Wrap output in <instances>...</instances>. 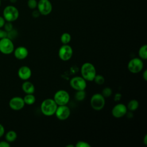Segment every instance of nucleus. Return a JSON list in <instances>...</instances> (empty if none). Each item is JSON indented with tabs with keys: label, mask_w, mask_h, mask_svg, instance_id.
I'll return each instance as SVG.
<instances>
[{
	"label": "nucleus",
	"mask_w": 147,
	"mask_h": 147,
	"mask_svg": "<svg viewBox=\"0 0 147 147\" xmlns=\"http://www.w3.org/2000/svg\"><path fill=\"white\" fill-rule=\"evenodd\" d=\"M57 105L56 103L53 99L48 98L44 99L40 106L41 113L45 116H52L55 114Z\"/></svg>",
	"instance_id": "1"
},
{
	"label": "nucleus",
	"mask_w": 147,
	"mask_h": 147,
	"mask_svg": "<svg viewBox=\"0 0 147 147\" xmlns=\"http://www.w3.org/2000/svg\"><path fill=\"white\" fill-rule=\"evenodd\" d=\"M25 104L31 105H33L36 101V98L33 94H28L23 98Z\"/></svg>",
	"instance_id": "19"
},
{
	"label": "nucleus",
	"mask_w": 147,
	"mask_h": 147,
	"mask_svg": "<svg viewBox=\"0 0 147 147\" xmlns=\"http://www.w3.org/2000/svg\"><path fill=\"white\" fill-rule=\"evenodd\" d=\"M142 78H143V79H144L145 81L147 80V70H146V69H145V70L143 72V73H142Z\"/></svg>",
	"instance_id": "35"
},
{
	"label": "nucleus",
	"mask_w": 147,
	"mask_h": 147,
	"mask_svg": "<svg viewBox=\"0 0 147 147\" xmlns=\"http://www.w3.org/2000/svg\"><path fill=\"white\" fill-rule=\"evenodd\" d=\"M38 1L37 0H28L27 5L30 9L34 10L37 8Z\"/></svg>",
	"instance_id": "25"
},
{
	"label": "nucleus",
	"mask_w": 147,
	"mask_h": 147,
	"mask_svg": "<svg viewBox=\"0 0 147 147\" xmlns=\"http://www.w3.org/2000/svg\"><path fill=\"white\" fill-rule=\"evenodd\" d=\"M37 9L40 14L47 16L52 11V4L49 0H39L37 3Z\"/></svg>",
	"instance_id": "8"
},
{
	"label": "nucleus",
	"mask_w": 147,
	"mask_h": 147,
	"mask_svg": "<svg viewBox=\"0 0 147 147\" xmlns=\"http://www.w3.org/2000/svg\"><path fill=\"white\" fill-rule=\"evenodd\" d=\"M7 32L5 31L4 29H2V28H0V39L7 37Z\"/></svg>",
	"instance_id": "29"
},
{
	"label": "nucleus",
	"mask_w": 147,
	"mask_h": 147,
	"mask_svg": "<svg viewBox=\"0 0 147 147\" xmlns=\"http://www.w3.org/2000/svg\"><path fill=\"white\" fill-rule=\"evenodd\" d=\"M17 34H18L17 31L16 30L13 29L7 32V37L9 38L10 39H11L12 40L13 39L15 38L17 36Z\"/></svg>",
	"instance_id": "26"
},
{
	"label": "nucleus",
	"mask_w": 147,
	"mask_h": 147,
	"mask_svg": "<svg viewBox=\"0 0 147 147\" xmlns=\"http://www.w3.org/2000/svg\"><path fill=\"white\" fill-rule=\"evenodd\" d=\"M25 102L22 98L20 96H14L10 99L9 102V107L13 110L18 111L24 108Z\"/></svg>",
	"instance_id": "13"
},
{
	"label": "nucleus",
	"mask_w": 147,
	"mask_h": 147,
	"mask_svg": "<svg viewBox=\"0 0 147 147\" xmlns=\"http://www.w3.org/2000/svg\"><path fill=\"white\" fill-rule=\"evenodd\" d=\"M19 15L18 9L13 5H7L3 9V17L6 21L13 22L18 18Z\"/></svg>",
	"instance_id": "3"
},
{
	"label": "nucleus",
	"mask_w": 147,
	"mask_h": 147,
	"mask_svg": "<svg viewBox=\"0 0 147 147\" xmlns=\"http://www.w3.org/2000/svg\"><path fill=\"white\" fill-rule=\"evenodd\" d=\"M22 89L23 91L26 94H33L35 91V87L34 84L30 82L25 80L22 84Z\"/></svg>",
	"instance_id": "16"
},
{
	"label": "nucleus",
	"mask_w": 147,
	"mask_h": 147,
	"mask_svg": "<svg viewBox=\"0 0 147 147\" xmlns=\"http://www.w3.org/2000/svg\"><path fill=\"white\" fill-rule=\"evenodd\" d=\"M75 146V145H67L66 146V147H74Z\"/></svg>",
	"instance_id": "38"
},
{
	"label": "nucleus",
	"mask_w": 147,
	"mask_h": 147,
	"mask_svg": "<svg viewBox=\"0 0 147 147\" xmlns=\"http://www.w3.org/2000/svg\"><path fill=\"white\" fill-rule=\"evenodd\" d=\"M10 145L7 141H0V147H10Z\"/></svg>",
	"instance_id": "30"
},
{
	"label": "nucleus",
	"mask_w": 147,
	"mask_h": 147,
	"mask_svg": "<svg viewBox=\"0 0 147 147\" xmlns=\"http://www.w3.org/2000/svg\"><path fill=\"white\" fill-rule=\"evenodd\" d=\"M3 28H4V30L5 31H6L7 32H10V30H11L13 29V25L12 24V22L6 21V22L3 26Z\"/></svg>",
	"instance_id": "28"
},
{
	"label": "nucleus",
	"mask_w": 147,
	"mask_h": 147,
	"mask_svg": "<svg viewBox=\"0 0 147 147\" xmlns=\"http://www.w3.org/2000/svg\"><path fill=\"white\" fill-rule=\"evenodd\" d=\"M5 133V128L0 123V138L3 136Z\"/></svg>",
	"instance_id": "34"
},
{
	"label": "nucleus",
	"mask_w": 147,
	"mask_h": 147,
	"mask_svg": "<svg viewBox=\"0 0 147 147\" xmlns=\"http://www.w3.org/2000/svg\"><path fill=\"white\" fill-rule=\"evenodd\" d=\"M127 109L126 105L123 103H118L115 105L111 110V114L115 118H121L127 113Z\"/></svg>",
	"instance_id": "12"
},
{
	"label": "nucleus",
	"mask_w": 147,
	"mask_h": 147,
	"mask_svg": "<svg viewBox=\"0 0 147 147\" xmlns=\"http://www.w3.org/2000/svg\"><path fill=\"white\" fill-rule=\"evenodd\" d=\"M95 83L99 85H102L105 83V78L101 75H96L94 80Z\"/></svg>",
	"instance_id": "23"
},
{
	"label": "nucleus",
	"mask_w": 147,
	"mask_h": 147,
	"mask_svg": "<svg viewBox=\"0 0 147 147\" xmlns=\"http://www.w3.org/2000/svg\"><path fill=\"white\" fill-rule=\"evenodd\" d=\"M70 114V109L67 106V105L57 106L55 113L56 118L60 121H64L67 119L69 117Z\"/></svg>",
	"instance_id": "11"
},
{
	"label": "nucleus",
	"mask_w": 147,
	"mask_h": 147,
	"mask_svg": "<svg viewBox=\"0 0 147 147\" xmlns=\"http://www.w3.org/2000/svg\"><path fill=\"white\" fill-rule=\"evenodd\" d=\"M90 105L95 110H101L105 105V98L101 94L96 93L91 98Z\"/></svg>",
	"instance_id": "4"
},
{
	"label": "nucleus",
	"mask_w": 147,
	"mask_h": 147,
	"mask_svg": "<svg viewBox=\"0 0 147 147\" xmlns=\"http://www.w3.org/2000/svg\"><path fill=\"white\" fill-rule=\"evenodd\" d=\"M69 93L64 90H58L55 92L53 96V100L57 106L66 105L69 102Z\"/></svg>",
	"instance_id": "5"
},
{
	"label": "nucleus",
	"mask_w": 147,
	"mask_h": 147,
	"mask_svg": "<svg viewBox=\"0 0 147 147\" xmlns=\"http://www.w3.org/2000/svg\"><path fill=\"white\" fill-rule=\"evenodd\" d=\"M5 22H6V21L5 18L3 17V16H0V28H2L3 27Z\"/></svg>",
	"instance_id": "32"
},
{
	"label": "nucleus",
	"mask_w": 147,
	"mask_h": 147,
	"mask_svg": "<svg viewBox=\"0 0 147 147\" xmlns=\"http://www.w3.org/2000/svg\"><path fill=\"white\" fill-rule=\"evenodd\" d=\"M18 76L21 80H28L32 76V71L26 65L22 66L18 70Z\"/></svg>",
	"instance_id": "14"
},
{
	"label": "nucleus",
	"mask_w": 147,
	"mask_h": 147,
	"mask_svg": "<svg viewBox=\"0 0 147 147\" xmlns=\"http://www.w3.org/2000/svg\"><path fill=\"white\" fill-rule=\"evenodd\" d=\"M138 55L142 60H146L147 59V45L144 44L142 45L138 51Z\"/></svg>",
	"instance_id": "20"
},
{
	"label": "nucleus",
	"mask_w": 147,
	"mask_h": 147,
	"mask_svg": "<svg viewBox=\"0 0 147 147\" xmlns=\"http://www.w3.org/2000/svg\"><path fill=\"white\" fill-rule=\"evenodd\" d=\"M113 91L112 89L110 87H106L105 88H104L102 91V95L105 98H109V96H110L112 94Z\"/></svg>",
	"instance_id": "24"
},
{
	"label": "nucleus",
	"mask_w": 147,
	"mask_h": 147,
	"mask_svg": "<svg viewBox=\"0 0 147 147\" xmlns=\"http://www.w3.org/2000/svg\"><path fill=\"white\" fill-rule=\"evenodd\" d=\"M1 1L2 0H0V7H1Z\"/></svg>",
	"instance_id": "39"
},
{
	"label": "nucleus",
	"mask_w": 147,
	"mask_h": 147,
	"mask_svg": "<svg viewBox=\"0 0 147 147\" xmlns=\"http://www.w3.org/2000/svg\"><path fill=\"white\" fill-rule=\"evenodd\" d=\"M14 55L16 59L18 60H24L28 56V49L23 46H20L14 49Z\"/></svg>",
	"instance_id": "15"
},
{
	"label": "nucleus",
	"mask_w": 147,
	"mask_h": 147,
	"mask_svg": "<svg viewBox=\"0 0 147 147\" xmlns=\"http://www.w3.org/2000/svg\"><path fill=\"white\" fill-rule=\"evenodd\" d=\"M80 73L82 76L86 81H93L95 75H96V71L95 67L92 63L86 62L82 65Z\"/></svg>",
	"instance_id": "2"
},
{
	"label": "nucleus",
	"mask_w": 147,
	"mask_h": 147,
	"mask_svg": "<svg viewBox=\"0 0 147 147\" xmlns=\"http://www.w3.org/2000/svg\"><path fill=\"white\" fill-rule=\"evenodd\" d=\"M143 142H144V144L146 145H147V135L145 134L144 137V140H143Z\"/></svg>",
	"instance_id": "36"
},
{
	"label": "nucleus",
	"mask_w": 147,
	"mask_h": 147,
	"mask_svg": "<svg viewBox=\"0 0 147 147\" xmlns=\"http://www.w3.org/2000/svg\"><path fill=\"white\" fill-rule=\"evenodd\" d=\"M11 3H15L16 2H17V0H9Z\"/></svg>",
	"instance_id": "37"
},
{
	"label": "nucleus",
	"mask_w": 147,
	"mask_h": 147,
	"mask_svg": "<svg viewBox=\"0 0 147 147\" xmlns=\"http://www.w3.org/2000/svg\"><path fill=\"white\" fill-rule=\"evenodd\" d=\"M17 137V133L14 130H10L7 131L5 134V140L9 142H12L14 141Z\"/></svg>",
	"instance_id": "17"
},
{
	"label": "nucleus",
	"mask_w": 147,
	"mask_h": 147,
	"mask_svg": "<svg viewBox=\"0 0 147 147\" xmlns=\"http://www.w3.org/2000/svg\"><path fill=\"white\" fill-rule=\"evenodd\" d=\"M144 67V63L140 58L134 57L131 59L127 64L128 70L133 74H137L142 71Z\"/></svg>",
	"instance_id": "7"
},
{
	"label": "nucleus",
	"mask_w": 147,
	"mask_h": 147,
	"mask_svg": "<svg viewBox=\"0 0 147 147\" xmlns=\"http://www.w3.org/2000/svg\"><path fill=\"white\" fill-rule=\"evenodd\" d=\"M71 87L76 91L85 90L87 87L86 80L82 76H75L69 82Z\"/></svg>",
	"instance_id": "9"
},
{
	"label": "nucleus",
	"mask_w": 147,
	"mask_h": 147,
	"mask_svg": "<svg viewBox=\"0 0 147 147\" xmlns=\"http://www.w3.org/2000/svg\"><path fill=\"white\" fill-rule=\"evenodd\" d=\"M3 1H7V0H3Z\"/></svg>",
	"instance_id": "40"
},
{
	"label": "nucleus",
	"mask_w": 147,
	"mask_h": 147,
	"mask_svg": "<svg viewBox=\"0 0 147 147\" xmlns=\"http://www.w3.org/2000/svg\"><path fill=\"white\" fill-rule=\"evenodd\" d=\"M14 45L11 39L5 37L0 39V52L5 55H9L13 52Z\"/></svg>",
	"instance_id": "6"
},
{
	"label": "nucleus",
	"mask_w": 147,
	"mask_h": 147,
	"mask_svg": "<svg viewBox=\"0 0 147 147\" xmlns=\"http://www.w3.org/2000/svg\"><path fill=\"white\" fill-rule=\"evenodd\" d=\"M75 146L76 147H90L91 145L87 142L84 141H78Z\"/></svg>",
	"instance_id": "27"
},
{
	"label": "nucleus",
	"mask_w": 147,
	"mask_h": 147,
	"mask_svg": "<svg viewBox=\"0 0 147 147\" xmlns=\"http://www.w3.org/2000/svg\"><path fill=\"white\" fill-rule=\"evenodd\" d=\"M72 48L68 44H63L59 49V57L63 61H68L72 57Z\"/></svg>",
	"instance_id": "10"
},
{
	"label": "nucleus",
	"mask_w": 147,
	"mask_h": 147,
	"mask_svg": "<svg viewBox=\"0 0 147 147\" xmlns=\"http://www.w3.org/2000/svg\"><path fill=\"white\" fill-rule=\"evenodd\" d=\"M121 97H122V95L120 94V93H116L114 95V100L115 101H119L121 99Z\"/></svg>",
	"instance_id": "33"
},
{
	"label": "nucleus",
	"mask_w": 147,
	"mask_h": 147,
	"mask_svg": "<svg viewBox=\"0 0 147 147\" xmlns=\"http://www.w3.org/2000/svg\"><path fill=\"white\" fill-rule=\"evenodd\" d=\"M86 96V93L85 90H79L76 91L75 94V98L78 101L83 100Z\"/></svg>",
	"instance_id": "21"
},
{
	"label": "nucleus",
	"mask_w": 147,
	"mask_h": 147,
	"mask_svg": "<svg viewBox=\"0 0 147 147\" xmlns=\"http://www.w3.org/2000/svg\"><path fill=\"white\" fill-rule=\"evenodd\" d=\"M32 15L34 18H38L40 16V15H41V14H40V12L38 11V10L34 9V10L32 12Z\"/></svg>",
	"instance_id": "31"
},
{
	"label": "nucleus",
	"mask_w": 147,
	"mask_h": 147,
	"mask_svg": "<svg viewBox=\"0 0 147 147\" xmlns=\"http://www.w3.org/2000/svg\"><path fill=\"white\" fill-rule=\"evenodd\" d=\"M71 40V36L68 33H64L60 37V40L63 44H68Z\"/></svg>",
	"instance_id": "22"
},
{
	"label": "nucleus",
	"mask_w": 147,
	"mask_h": 147,
	"mask_svg": "<svg viewBox=\"0 0 147 147\" xmlns=\"http://www.w3.org/2000/svg\"><path fill=\"white\" fill-rule=\"evenodd\" d=\"M139 106V103L136 99H131L130 100L127 105V109L130 111H134L136 110Z\"/></svg>",
	"instance_id": "18"
}]
</instances>
